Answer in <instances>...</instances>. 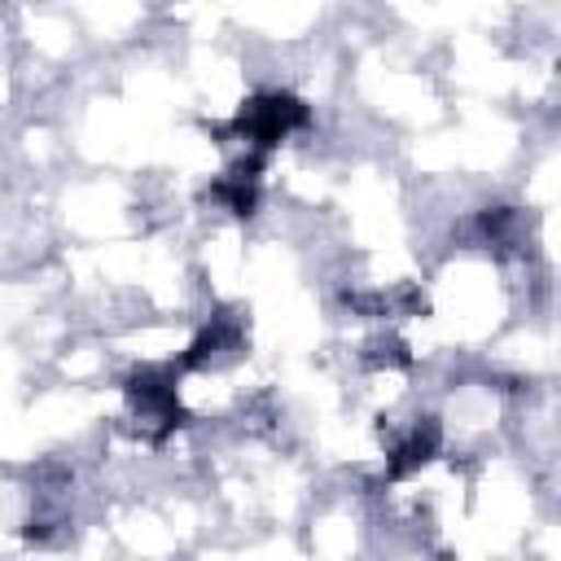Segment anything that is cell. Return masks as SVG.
<instances>
[{
    "instance_id": "6da1fadb",
    "label": "cell",
    "mask_w": 561,
    "mask_h": 561,
    "mask_svg": "<svg viewBox=\"0 0 561 561\" xmlns=\"http://www.w3.org/2000/svg\"><path fill=\"white\" fill-rule=\"evenodd\" d=\"M307 123H311V110L294 92H254L250 101H241V110L228 123V131L237 140H245L250 153L267 158V149H276L285 136H294Z\"/></svg>"
},
{
    "instance_id": "7a4b0ae2",
    "label": "cell",
    "mask_w": 561,
    "mask_h": 561,
    "mask_svg": "<svg viewBox=\"0 0 561 561\" xmlns=\"http://www.w3.org/2000/svg\"><path fill=\"white\" fill-rule=\"evenodd\" d=\"M123 390H127L131 416H136L153 438H167V434L184 421V408H180V399H175V368H136Z\"/></svg>"
},
{
    "instance_id": "3957f363",
    "label": "cell",
    "mask_w": 561,
    "mask_h": 561,
    "mask_svg": "<svg viewBox=\"0 0 561 561\" xmlns=\"http://www.w3.org/2000/svg\"><path fill=\"white\" fill-rule=\"evenodd\" d=\"M263 153H245L232 171H224L215 184H210V202H219L224 210H232V215H254V206H259V171H263Z\"/></svg>"
},
{
    "instance_id": "277c9868",
    "label": "cell",
    "mask_w": 561,
    "mask_h": 561,
    "mask_svg": "<svg viewBox=\"0 0 561 561\" xmlns=\"http://www.w3.org/2000/svg\"><path fill=\"white\" fill-rule=\"evenodd\" d=\"M241 337H245V329H241L237 316H215V320L188 342V351L180 355L175 368H206V364H219V359H228L232 351H241Z\"/></svg>"
},
{
    "instance_id": "5b68a950",
    "label": "cell",
    "mask_w": 561,
    "mask_h": 561,
    "mask_svg": "<svg viewBox=\"0 0 561 561\" xmlns=\"http://www.w3.org/2000/svg\"><path fill=\"white\" fill-rule=\"evenodd\" d=\"M438 447H443V430H438V421H434V416L416 421V425L390 447L386 478H408V473H416L421 465H430V460L438 456Z\"/></svg>"
}]
</instances>
